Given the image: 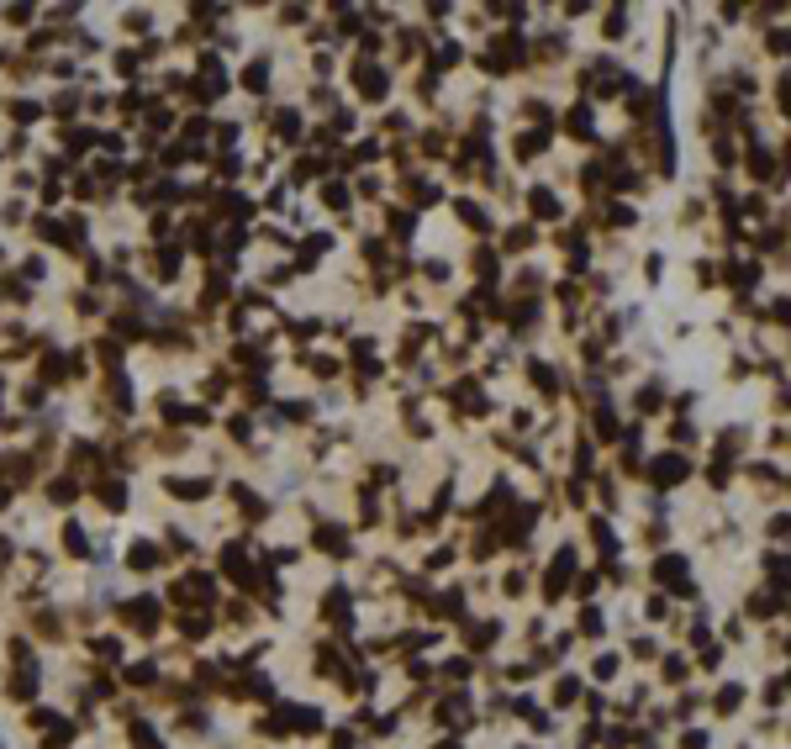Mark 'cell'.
<instances>
[]
</instances>
